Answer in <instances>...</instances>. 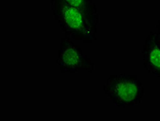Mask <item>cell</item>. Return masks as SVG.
Segmentation results:
<instances>
[{"label": "cell", "mask_w": 160, "mask_h": 121, "mask_svg": "<svg viewBox=\"0 0 160 121\" xmlns=\"http://www.w3.org/2000/svg\"><path fill=\"white\" fill-rule=\"evenodd\" d=\"M55 20L65 36L81 43L92 44L98 38V12L70 6L61 0H51Z\"/></svg>", "instance_id": "obj_1"}, {"label": "cell", "mask_w": 160, "mask_h": 121, "mask_svg": "<svg viewBox=\"0 0 160 121\" xmlns=\"http://www.w3.org/2000/svg\"><path fill=\"white\" fill-rule=\"evenodd\" d=\"M155 29H156V32L158 35V37L160 39V18L157 21L156 24H155Z\"/></svg>", "instance_id": "obj_6"}, {"label": "cell", "mask_w": 160, "mask_h": 121, "mask_svg": "<svg viewBox=\"0 0 160 121\" xmlns=\"http://www.w3.org/2000/svg\"><path fill=\"white\" fill-rule=\"evenodd\" d=\"M56 62L62 73H92L95 68L93 60L87 57L83 48L68 36L60 39Z\"/></svg>", "instance_id": "obj_3"}, {"label": "cell", "mask_w": 160, "mask_h": 121, "mask_svg": "<svg viewBox=\"0 0 160 121\" xmlns=\"http://www.w3.org/2000/svg\"><path fill=\"white\" fill-rule=\"evenodd\" d=\"M61 1L70 6L98 12V7L94 0H61Z\"/></svg>", "instance_id": "obj_5"}, {"label": "cell", "mask_w": 160, "mask_h": 121, "mask_svg": "<svg viewBox=\"0 0 160 121\" xmlns=\"http://www.w3.org/2000/svg\"><path fill=\"white\" fill-rule=\"evenodd\" d=\"M141 53L143 68L160 78V39L156 31H151L147 34Z\"/></svg>", "instance_id": "obj_4"}, {"label": "cell", "mask_w": 160, "mask_h": 121, "mask_svg": "<svg viewBox=\"0 0 160 121\" xmlns=\"http://www.w3.org/2000/svg\"><path fill=\"white\" fill-rule=\"evenodd\" d=\"M103 92L116 107L127 108L141 103L144 88L137 76L128 73H114L106 79Z\"/></svg>", "instance_id": "obj_2"}]
</instances>
